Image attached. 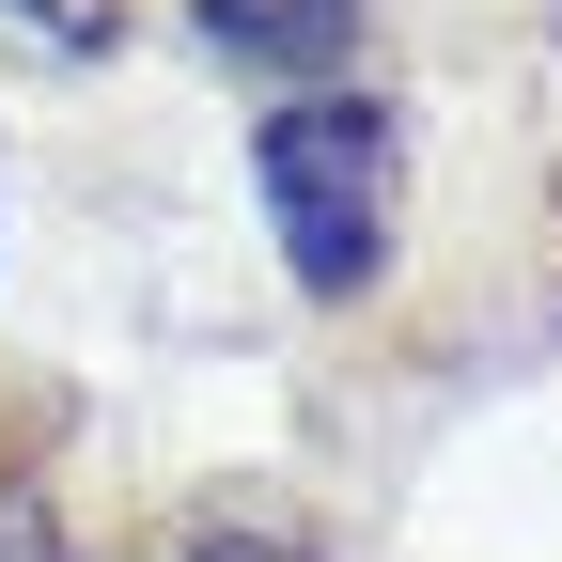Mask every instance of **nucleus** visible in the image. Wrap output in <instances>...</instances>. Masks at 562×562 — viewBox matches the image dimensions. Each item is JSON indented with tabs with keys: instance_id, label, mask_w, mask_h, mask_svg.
Listing matches in <instances>:
<instances>
[{
	"instance_id": "f03ea898",
	"label": "nucleus",
	"mask_w": 562,
	"mask_h": 562,
	"mask_svg": "<svg viewBox=\"0 0 562 562\" xmlns=\"http://www.w3.org/2000/svg\"><path fill=\"white\" fill-rule=\"evenodd\" d=\"M203 32H220L235 63H266V79H313V63H344L360 0H203Z\"/></svg>"
},
{
	"instance_id": "20e7f679",
	"label": "nucleus",
	"mask_w": 562,
	"mask_h": 562,
	"mask_svg": "<svg viewBox=\"0 0 562 562\" xmlns=\"http://www.w3.org/2000/svg\"><path fill=\"white\" fill-rule=\"evenodd\" d=\"M188 562H297V547H188Z\"/></svg>"
},
{
	"instance_id": "f257e3e1",
	"label": "nucleus",
	"mask_w": 562,
	"mask_h": 562,
	"mask_svg": "<svg viewBox=\"0 0 562 562\" xmlns=\"http://www.w3.org/2000/svg\"><path fill=\"white\" fill-rule=\"evenodd\" d=\"M266 220H281V266L313 281V297H360L375 250H391V125L360 94H297L266 125Z\"/></svg>"
},
{
	"instance_id": "7ed1b4c3",
	"label": "nucleus",
	"mask_w": 562,
	"mask_h": 562,
	"mask_svg": "<svg viewBox=\"0 0 562 562\" xmlns=\"http://www.w3.org/2000/svg\"><path fill=\"white\" fill-rule=\"evenodd\" d=\"M0 562H63V516L32 501V484H0Z\"/></svg>"
}]
</instances>
